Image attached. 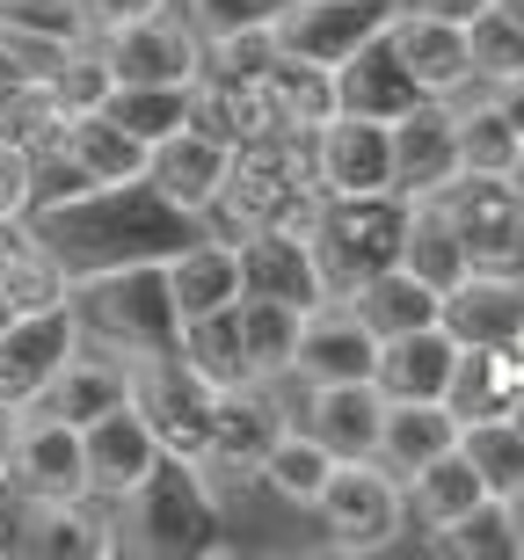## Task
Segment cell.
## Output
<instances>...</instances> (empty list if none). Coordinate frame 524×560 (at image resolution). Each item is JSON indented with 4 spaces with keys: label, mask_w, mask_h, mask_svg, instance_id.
Instances as JSON below:
<instances>
[{
    "label": "cell",
    "mask_w": 524,
    "mask_h": 560,
    "mask_svg": "<svg viewBox=\"0 0 524 560\" xmlns=\"http://www.w3.org/2000/svg\"><path fill=\"white\" fill-rule=\"evenodd\" d=\"M189 125L211 131L219 145H241V139H263L270 131V109L255 95V81H226V73H205L189 81Z\"/></svg>",
    "instance_id": "37"
},
{
    "label": "cell",
    "mask_w": 524,
    "mask_h": 560,
    "mask_svg": "<svg viewBox=\"0 0 524 560\" xmlns=\"http://www.w3.org/2000/svg\"><path fill=\"white\" fill-rule=\"evenodd\" d=\"M109 66H103V51H95V37H81V44H66L59 59H51V73H44V95L66 109V117H81V109H103V95H109Z\"/></svg>",
    "instance_id": "45"
},
{
    "label": "cell",
    "mask_w": 524,
    "mask_h": 560,
    "mask_svg": "<svg viewBox=\"0 0 524 560\" xmlns=\"http://www.w3.org/2000/svg\"><path fill=\"white\" fill-rule=\"evenodd\" d=\"M466 59H474V81L481 88L524 81V30L503 15V8H481V15L466 22Z\"/></svg>",
    "instance_id": "44"
},
{
    "label": "cell",
    "mask_w": 524,
    "mask_h": 560,
    "mask_svg": "<svg viewBox=\"0 0 524 560\" xmlns=\"http://www.w3.org/2000/svg\"><path fill=\"white\" fill-rule=\"evenodd\" d=\"M394 15H400V0H284L270 15V37L284 59H306V66L336 73L357 44H372Z\"/></svg>",
    "instance_id": "9"
},
{
    "label": "cell",
    "mask_w": 524,
    "mask_h": 560,
    "mask_svg": "<svg viewBox=\"0 0 524 560\" xmlns=\"http://www.w3.org/2000/svg\"><path fill=\"white\" fill-rule=\"evenodd\" d=\"M517 386H524V357L517 350H496V342H459L452 378H444V408H452L459 422H488V416H510Z\"/></svg>",
    "instance_id": "28"
},
{
    "label": "cell",
    "mask_w": 524,
    "mask_h": 560,
    "mask_svg": "<svg viewBox=\"0 0 524 560\" xmlns=\"http://www.w3.org/2000/svg\"><path fill=\"white\" fill-rule=\"evenodd\" d=\"M88 22V37H103V30H125V22L153 15V8H168V0H73Z\"/></svg>",
    "instance_id": "51"
},
{
    "label": "cell",
    "mask_w": 524,
    "mask_h": 560,
    "mask_svg": "<svg viewBox=\"0 0 524 560\" xmlns=\"http://www.w3.org/2000/svg\"><path fill=\"white\" fill-rule=\"evenodd\" d=\"M51 145H59V153L81 167L95 189H103V183H139V175H147V153H153V145H139L125 125H109L103 109H81V117H66Z\"/></svg>",
    "instance_id": "31"
},
{
    "label": "cell",
    "mask_w": 524,
    "mask_h": 560,
    "mask_svg": "<svg viewBox=\"0 0 524 560\" xmlns=\"http://www.w3.org/2000/svg\"><path fill=\"white\" fill-rule=\"evenodd\" d=\"M8 320H15V306H8V299H0V328H8Z\"/></svg>",
    "instance_id": "59"
},
{
    "label": "cell",
    "mask_w": 524,
    "mask_h": 560,
    "mask_svg": "<svg viewBox=\"0 0 524 560\" xmlns=\"http://www.w3.org/2000/svg\"><path fill=\"white\" fill-rule=\"evenodd\" d=\"M233 255H241V291H255V299H284V306H299V313L328 299V284H321V270H314V248H306V233H292V226L241 233Z\"/></svg>",
    "instance_id": "16"
},
{
    "label": "cell",
    "mask_w": 524,
    "mask_h": 560,
    "mask_svg": "<svg viewBox=\"0 0 524 560\" xmlns=\"http://www.w3.org/2000/svg\"><path fill=\"white\" fill-rule=\"evenodd\" d=\"M66 125V109L44 95V81H22V88H0V139L22 145V153H37V145H51Z\"/></svg>",
    "instance_id": "46"
},
{
    "label": "cell",
    "mask_w": 524,
    "mask_h": 560,
    "mask_svg": "<svg viewBox=\"0 0 524 560\" xmlns=\"http://www.w3.org/2000/svg\"><path fill=\"white\" fill-rule=\"evenodd\" d=\"M350 306L364 313V328L386 342V335H408V328H430V320H444V291H430L416 270H379L364 277V284L350 291Z\"/></svg>",
    "instance_id": "33"
},
{
    "label": "cell",
    "mask_w": 524,
    "mask_h": 560,
    "mask_svg": "<svg viewBox=\"0 0 524 560\" xmlns=\"http://www.w3.org/2000/svg\"><path fill=\"white\" fill-rule=\"evenodd\" d=\"M161 277H168V299L183 320H197V313H219L241 299V255H233V241H219V233H197V241H183L175 255H161Z\"/></svg>",
    "instance_id": "27"
},
{
    "label": "cell",
    "mask_w": 524,
    "mask_h": 560,
    "mask_svg": "<svg viewBox=\"0 0 524 560\" xmlns=\"http://www.w3.org/2000/svg\"><path fill=\"white\" fill-rule=\"evenodd\" d=\"M444 328L459 335V342L517 350V335H524V277H481V270H466L459 284L444 291Z\"/></svg>",
    "instance_id": "26"
},
{
    "label": "cell",
    "mask_w": 524,
    "mask_h": 560,
    "mask_svg": "<svg viewBox=\"0 0 524 560\" xmlns=\"http://www.w3.org/2000/svg\"><path fill=\"white\" fill-rule=\"evenodd\" d=\"M321 524H328V546L336 553H386V546L408 532V502H400V480L379 466V458H336L328 488L314 495Z\"/></svg>",
    "instance_id": "7"
},
{
    "label": "cell",
    "mask_w": 524,
    "mask_h": 560,
    "mask_svg": "<svg viewBox=\"0 0 524 560\" xmlns=\"http://www.w3.org/2000/svg\"><path fill=\"white\" fill-rule=\"evenodd\" d=\"M496 8H503V15H510V22L524 30V0H496Z\"/></svg>",
    "instance_id": "56"
},
{
    "label": "cell",
    "mask_w": 524,
    "mask_h": 560,
    "mask_svg": "<svg viewBox=\"0 0 524 560\" xmlns=\"http://www.w3.org/2000/svg\"><path fill=\"white\" fill-rule=\"evenodd\" d=\"M168 8L197 30V44H211V37H233V30H263L284 0H168Z\"/></svg>",
    "instance_id": "47"
},
{
    "label": "cell",
    "mask_w": 524,
    "mask_h": 560,
    "mask_svg": "<svg viewBox=\"0 0 524 560\" xmlns=\"http://www.w3.org/2000/svg\"><path fill=\"white\" fill-rule=\"evenodd\" d=\"M517 357H524V335H517Z\"/></svg>",
    "instance_id": "60"
},
{
    "label": "cell",
    "mask_w": 524,
    "mask_h": 560,
    "mask_svg": "<svg viewBox=\"0 0 524 560\" xmlns=\"http://www.w3.org/2000/svg\"><path fill=\"white\" fill-rule=\"evenodd\" d=\"M314 205H321L314 131H263V139L226 145V183L205 211V233H219V241H241L255 226L306 233Z\"/></svg>",
    "instance_id": "2"
},
{
    "label": "cell",
    "mask_w": 524,
    "mask_h": 560,
    "mask_svg": "<svg viewBox=\"0 0 524 560\" xmlns=\"http://www.w3.org/2000/svg\"><path fill=\"white\" fill-rule=\"evenodd\" d=\"M372 357H379V335L364 328V313H357L350 299L306 306V320H299V357H292V372L306 378V386H321V378H372Z\"/></svg>",
    "instance_id": "17"
},
{
    "label": "cell",
    "mask_w": 524,
    "mask_h": 560,
    "mask_svg": "<svg viewBox=\"0 0 524 560\" xmlns=\"http://www.w3.org/2000/svg\"><path fill=\"white\" fill-rule=\"evenodd\" d=\"M481 495H488V488H481V474L466 466L459 444H452V452H438L430 466H416V474L400 480V502H408V517H416L422 532H438V524L466 517Z\"/></svg>",
    "instance_id": "36"
},
{
    "label": "cell",
    "mask_w": 524,
    "mask_h": 560,
    "mask_svg": "<svg viewBox=\"0 0 524 560\" xmlns=\"http://www.w3.org/2000/svg\"><path fill=\"white\" fill-rule=\"evenodd\" d=\"M0 299L15 313H37V306H59L66 299V270L30 233V219H0Z\"/></svg>",
    "instance_id": "34"
},
{
    "label": "cell",
    "mask_w": 524,
    "mask_h": 560,
    "mask_svg": "<svg viewBox=\"0 0 524 560\" xmlns=\"http://www.w3.org/2000/svg\"><path fill=\"white\" fill-rule=\"evenodd\" d=\"M0 488H15V495H30V502H81L88 495L81 422L22 408L15 444H8V466H0Z\"/></svg>",
    "instance_id": "10"
},
{
    "label": "cell",
    "mask_w": 524,
    "mask_h": 560,
    "mask_svg": "<svg viewBox=\"0 0 524 560\" xmlns=\"http://www.w3.org/2000/svg\"><path fill=\"white\" fill-rule=\"evenodd\" d=\"M379 416H386V400H379L372 378H321L299 400V430L321 436L336 458H372L379 452Z\"/></svg>",
    "instance_id": "18"
},
{
    "label": "cell",
    "mask_w": 524,
    "mask_h": 560,
    "mask_svg": "<svg viewBox=\"0 0 524 560\" xmlns=\"http://www.w3.org/2000/svg\"><path fill=\"white\" fill-rule=\"evenodd\" d=\"M0 219H30V153L0 139Z\"/></svg>",
    "instance_id": "50"
},
{
    "label": "cell",
    "mask_w": 524,
    "mask_h": 560,
    "mask_svg": "<svg viewBox=\"0 0 524 560\" xmlns=\"http://www.w3.org/2000/svg\"><path fill=\"white\" fill-rule=\"evenodd\" d=\"M30 233L51 248V262H59L66 284H73V277L117 270V262H161V255H175L183 241H197L205 219H189L168 197H153L147 175H139V183L81 189V197H66V205H37L30 211Z\"/></svg>",
    "instance_id": "1"
},
{
    "label": "cell",
    "mask_w": 524,
    "mask_h": 560,
    "mask_svg": "<svg viewBox=\"0 0 524 560\" xmlns=\"http://www.w3.org/2000/svg\"><path fill=\"white\" fill-rule=\"evenodd\" d=\"M66 313H73V335L95 342L109 357H161L175 350L183 335V313L168 299V277L161 262H117V270H88L66 284Z\"/></svg>",
    "instance_id": "3"
},
{
    "label": "cell",
    "mask_w": 524,
    "mask_h": 560,
    "mask_svg": "<svg viewBox=\"0 0 524 560\" xmlns=\"http://www.w3.org/2000/svg\"><path fill=\"white\" fill-rule=\"evenodd\" d=\"M400 270H416L430 291H452L466 277V248L438 197H408V226H400Z\"/></svg>",
    "instance_id": "38"
},
{
    "label": "cell",
    "mask_w": 524,
    "mask_h": 560,
    "mask_svg": "<svg viewBox=\"0 0 524 560\" xmlns=\"http://www.w3.org/2000/svg\"><path fill=\"white\" fill-rule=\"evenodd\" d=\"M103 117L125 125L139 145H161L168 131L189 125V88H153V81H117L103 95Z\"/></svg>",
    "instance_id": "41"
},
{
    "label": "cell",
    "mask_w": 524,
    "mask_h": 560,
    "mask_svg": "<svg viewBox=\"0 0 524 560\" xmlns=\"http://www.w3.org/2000/svg\"><path fill=\"white\" fill-rule=\"evenodd\" d=\"M255 95L270 109V131H314L336 117V73L306 66V59H284V51L255 73Z\"/></svg>",
    "instance_id": "30"
},
{
    "label": "cell",
    "mask_w": 524,
    "mask_h": 560,
    "mask_svg": "<svg viewBox=\"0 0 524 560\" xmlns=\"http://www.w3.org/2000/svg\"><path fill=\"white\" fill-rule=\"evenodd\" d=\"M459 444V416L444 408V400H386V416H379V466L394 480H408L416 466H430L438 452Z\"/></svg>",
    "instance_id": "29"
},
{
    "label": "cell",
    "mask_w": 524,
    "mask_h": 560,
    "mask_svg": "<svg viewBox=\"0 0 524 560\" xmlns=\"http://www.w3.org/2000/svg\"><path fill=\"white\" fill-rule=\"evenodd\" d=\"M81 335H73V313L59 306H37V313H15L8 328H0V400L8 408H30V400L51 386V372L66 364Z\"/></svg>",
    "instance_id": "15"
},
{
    "label": "cell",
    "mask_w": 524,
    "mask_h": 560,
    "mask_svg": "<svg viewBox=\"0 0 524 560\" xmlns=\"http://www.w3.org/2000/svg\"><path fill=\"white\" fill-rule=\"evenodd\" d=\"M400 226H408V197L400 189H372V197H321L306 219V248L328 284V299H350L364 277L400 262Z\"/></svg>",
    "instance_id": "5"
},
{
    "label": "cell",
    "mask_w": 524,
    "mask_h": 560,
    "mask_svg": "<svg viewBox=\"0 0 524 560\" xmlns=\"http://www.w3.org/2000/svg\"><path fill=\"white\" fill-rule=\"evenodd\" d=\"M15 422H22V408H8V400H0V466H8V444H15Z\"/></svg>",
    "instance_id": "54"
},
{
    "label": "cell",
    "mask_w": 524,
    "mask_h": 560,
    "mask_svg": "<svg viewBox=\"0 0 524 560\" xmlns=\"http://www.w3.org/2000/svg\"><path fill=\"white\" fill-rule=\"evenodd\" d=\"M408 8H416V15H438V22H459V30H466V22L481 15V8H496V0H408Z\"/></svg>",
    "instance_id": "52"
},
{
    "label": "cell",
    "mask_w": 524,
    "mask_h": 560,
    "mask_svg": "<svg viewBox=\"0 0 524 560\" xmlns=\"http://www.w3.org/2000/svg\"><path fill=\"white\" fill-rule=\"evenodd\" d=\"M510 517H517V546H524V488L510 495Z\"/></svg>",
    "instance_id": "55"
},
{
    "label": "cell",
    "mask_w": 524,
    "mask_h": 560,
    "mask_svg": "<svg viewBox=\"0 0 524 560\" xmlns=\"http://www.w3.org/2000/svg\"><path fill=\"white\" fill-rule=\"evenodd\" d=\"M510 183H517V189H524V145H517V161H510Z\"/></svg>",
    "instance_id": "58"
},
{
    "label": "cell",
    "mask_w": 524,
    "mask_h": 560,
    "mask_svg": "<svg viewBox=\"0 0 524 560\" xmlns=\"http://www.w3.org/2000/svg\"><path fill=\"white\" fill-rule=\"evenodd\" d=\"M444 109H452V131H459V167H474V175H510V161H517V125H510L503 109H496V95H488L481 81H466L444 95Z\"/></svg>",
    "instance_id": "32"
},
{
    "label": "cell",
    "mask_w": 524,
    "mask_h": 560,
    "mask_svg": "<svg viewBox=\"0 0 524 560\" xmlns=\"http://www.w3.org/2000/svg\"><path fill=\"white\" fill-rule=\"evenodd\" d=\"M175 350H183V364H189V372H205L211 386H233V378H248V364H241V320H233V306L183 320Z\"/></svg>",
    "instance_id": "43"
},
{
    "label": "cell",
    "mask_w": 524,
    "mask_h": 560,
    "mask_svg": "<svg viewBox=\"0 0 524 560\" xmlns=\"http://www.w3.org/2000/svg\"><path fill=\"white\" fill-rule=\"evenodd\" d=\"M211 532H219V502L175 452H161V466L131 495L109 502V553H219Z\"/></svg>",
    "instance_id": "4"
},
{
    "label": "cell",
    "mask_w": 524,
    "mask_h": 560,
    "mask_svg": "<svg viewBox=\"0 0 524 560\" xmlns=\"http://www.w3.org/2000/svg\"><path fill=\"white\" fill-rule=\"evenodd\" d=\"M233 320H241V364H248V378H292L299 320H306V313L284 306V299L241 291V299H233Z\"/></svg>",
    "instance_id": "35"
},
{
    "label": "cell",
    "mask_w": 524,
    "mask_h": 560,
    "mask_svg": "<svg viewBox=\"0 0 524 560\" xmlns=\"http://www.w3.org/2000/svg\"><path fill=\"white\" fill-rule=\"evenodd\" d=\"M314 175H321V197H372V189H394V131L379 125V117L336 109L328 125H314Z\"/></svg>",
    "instance_id": "12"
},
{
    "label": "cell",
    "mask_w": 524,
    "mask_h": 560,
    "mask_svg": "<svg viewBox=\"0 0 524 560\" xmlns=\"http://www.w3.org/2000/svg\"><path fill=\"white\" fill-rule=\"evenodd\" d=\"M386 44H394V59L408 66V81H416L430 103H444L452 88L474 81V59H466V30H459V22H438V15H416L408 0H400V15L386 22Z\"/></svg>",
    "instance_id": "19"
},
{
    "label": "cell",
    "mask_w": 524,
    "mask_h": 560,
    "mask_svg": "<svg viewBox=\"0 0 524 560\" xmlns=\"http://www.w3.org/2000/svg\"><path fill=\"white\" fill-rule=\"evenodd\" d=\"M416 103H430V95L408 81V66L394 59L386 30H379L372 44H357L350 59L336 66V109H350V117H379V125H394V117H408Z\"/></svg>",
    "instance_id": "24"
},
{
    "label": "cell",
    "mask_w": 524,
    "mask_h": 560,
    "mask_svg": "<svg viewBox=\"0 0 524 560\" xmlns=\"http://www.w3.org/2000/svg\"><path fill=\"white\" fill-rule=\"evenodd\" d=\"M219 183H226V145L211 139V131H197V125L168 131V139L147 153V189H153V197H168L175 211H189V219H205V211H211Z\"/></svg>",
    "instance_id": "20"
},
{
    "label": "cell",
    "mask_w": 524,
    "mask_h": 560,
    "mask_svg": "<svg viewBox=\"0 0 524 560\" xmlns=\"http://www.w3.org/2000/svg\"><path fill=\"white\" fill-rule=\"evenodd\" d=\"M386 131H394V189L400 197H438L459 175V131H452L444 103H416Z\"/></svg>",
    "instance_id": "22"
},
{
    "label": "cell",
    "mask_w": 524,
    "mask_h": 560,
    "mask_svg": "<svg viewBox=\"0 0 524 560\" xmlns=\"http://www.w3.org/2000/svg\"><path fill=\"white\" fill-rule=\"evenodd\" d=\"M95 51H103L109 81H153V88H189L197 81V59H205L197 30L175 8H153V15L125 22V30H103Z\"/></svg>",
    "instance_id": "11"
},
{
    "label": "cell",
    "mask_w": 524,
    "mask_h": 560,
    "mask_svg": "<svg viewBox=\"0 0 524 560\" xmlns=\"http://www.w3.org/2000/svg\"><path fill=\"white\" fill-rule=\"evenodd\" d=\"M292 422V400L277 394V378H233L211 394V444L205 452H226V458H263L270 436Z\"/></svg>",
    "instance_id": "23"
},
{
    "label": "cell",
    "mask_w": 524,
    "mask_h": 560,
    "mask_svg": "<svg viewBox=\"0 0 524 560\" xmlns=\"http://www.w3.org/2000/svg\"><path fill=\"white\" fill-rule=\"evenodd\" d=\"M8 495V517H15V553L30 560H109V502L81 495V502H30L15 488Z\"/></svg>",
    "instance_id": "13"
},
{
    "label": "cell",
    "mask_w": 524,
    "mask_h": 560,
    "mask_svg": "<svg viewBox=\"0 0 524 560\" xmlns=\"http://www.w3.org/2000/svg\"><path fill=\"white\" fill-rule=\"evenodd\" d=\"M211 394H219V386H211L205 372H189L183 350L131 357V408L161 436V452H175V458L205 452L211 444Z\"/></svg>",
    "instance_id": "8"
},
{
    "label": "cell",
    "mask_w": 524,
    "mask_h": 560,
    "mask_svg": "<svg viewBox=\"0 0 524 560\" xmlns=\"http://www.w3.org/2000/svg\"><path fill=\"white\" fill-rule=\"evenodd\" d=\"M117 400H131V364L109 357V350H95V342H73L66 364L51 372V386H44L30 408L66 416V422H88V416H103V408H117Z\"/></svg>",
    "instance_id": "25"
},
{
    "label": "cell",
    "mask_w": 524,
    "mask_h": 560,
    "mask_svg": "<svg viewBox=\"0 0 524 560\" xmlns=\"http://www.w3.org/2000/svg\"><path fill=\"white\" fill-rule=\"evenodd\" d=\"M444 219L466 248V270L481 277H524V189L510 175H474L459 167L452 183L438 189Z\"/></svg>",
    "instance_id": "6"
},
{
    "label": "cell",
    "mask_w": 524,
    "mask_h": 560,
    "mask_svg": "<svg viewBox=\"0 0 524 560\" xmlns=\"http://www.w3.org/2000/svg\"><path fill=\"white\" fill-rule=\"evenodd\" d=\"M81 458H88V495L117 502L161 466V436L147 430V416H139L131 400H117V408L81 422Z\"/></svg>",
    "instance_id": "14"
},
{
    "label": "cell",
    "mask_w": 524,
    "mask_h": 560,
    "mask_svg": "<svg viewBox=\"0 0 524 560\" xmlns=\"http://www.w3.org/2000/svg\"><path fill=\"white\" fill-rule=\"evenodd\" d=\"M422 539H430V553H444V560H517L524 553L517 546V517H510L503 495H481L466 517L438 524V532H422Z\"/></svg>",
    "instance_id": "40"
},
{
    "label": "cell",
    "mask_w": 524,
    "mask_h": 560,
    "mask_svg": "<svg viewBox=\"0 0 524 560\" xmlns=\"http://www.w3.org/2000/svg\"><path fill=\"white\" fill-rule=\"evenodd\" d=\"M452 357H459V335L430 320V328L386 335L372 357V386L379 400H444V378H452Z\"/></svg>",
    "instance_id": "21"
},
{
    "label": "cell",
    "mask_w": 524,
    "mask_h": 560,
    "mask_svg": "<svg viewBox=\"0 0 524 560\" xmlns=\"http://www.w3.org/2000/svg\"><path fill=\"white\" fill-rule=\"evenodd\" d=\"M496 95V109H503L510 125H517V139H524V81H503V88H488Z\"/></svg>",
    "instance_id": "53"
},
{
    "label": "cell",
    "mask_w": 524,
    "mask_h": 560,
    "mask_svg": "<svg viewBox=\"0 0 524 560\" xmlns=\"http://www.w3.org/2000/svg\"><path fill=\"white\" fill-rule=\"evenodd\" d=\"M277 59V37H270V22H263V30H233V37H211L205 44V73H226V81H255V73H263V66Z\"/></svg>",
    "instance_id": "49"
},
{
    "label": "cell",
    "mask_w": 524,
    "mask_h": 560,
    "mask_svg": "<svg viewBox=\"0 0 524 560\" xmlns=\"http://www.w3.org/2000/svg\"><path fill=\"white\" fill-rule=\"evenodd\" d=\"M0 22L22 30V37H44V44H81L88 37L73 0H0Z\"/></svg>",
    "instance_id": "48"
},
{
    "label": "cell",
    "mask_w": 524,
    "mask_h": 560,
    "mask_svg": "<svg viewBox=\"0 0 524 560\" xmlns=\"http://www.w3.org/2000/svg\"><path fill=\"white\" fill-rule=\"evenodd\" d=\"M510 422H517V430H524V386H517V400H510Z\"/></svg>",
    "instance_id": "57"
},
{
    "label": "cell",
    "mask_w": 524,
    "mask_h": 560,
    "mask_svg": "<svg viewBox=\"0 0 524 560\" xmlns=\"http://www.w3.org/2000/svg\"><path fill=\"white\" fill-rule=\"evenodd\" d=\"M459 452H466V466L481 474V488L488 495H517L524 488V430L510 416H488V422H459Z\"/></svg>",
    "instance_id": "42"
},
{
    "label": "cell",
    "mask_w": 524,
    "mask_h": 560,
    "mask_svg": "<svg viewBox=\"0 0 524 560\" xmlns=\"http://www.w3.org/2000/svg\"><path fill=\"white\" fill-rule=\"evenodd\" d=\"M255 474H263V488L284 502H299V510H314V495L328 488V474H336V452L321 444V436H306L299 422H284V430L270 436V452L255 458Z\"/></svg>",
    "instance_id": "39"
}]
</instances>
